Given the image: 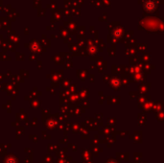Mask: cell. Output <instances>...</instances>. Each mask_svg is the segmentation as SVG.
<instances>
[{
    "instance_id": "cell-1",
    "label": "cell",
    "mask_w": 164,
    "mask_h": 163,
    "mask_svg": "<svg viewBox=\"0 0 164 163\" xmlns=\"http://www.w3.org/2000/svg\"><path fill=\"white\" fill-rule=\"evenodd\" d=\"M156 8H157V5H156V2L154 1V0H147V1L144 3V9L149 13L154 12Z\"/></svg>"
}]
</instances>
